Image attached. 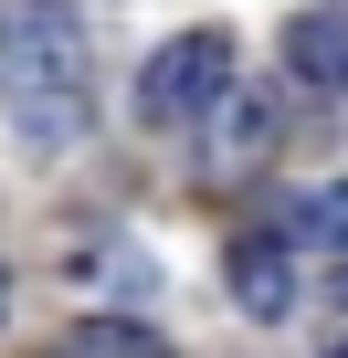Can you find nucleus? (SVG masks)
I'll use <instances>...</instances> for the list:
<instances>
[{"label": "nucleus", "instance_id": "1", "mask_svg": "<svg viewBox=\"0 0 348 358\" xmlns=\"http://www.w3.org/2000/svg\"><path fill=\"white\" fill-rule=\"evenodd\" d=\"M0 74H11V127H22V148L64 158V148L95 127V53H85V32H74L64 0H32V11H22Z\"/></svg>", "mask_w": 348, "mask_h": 358}, {"label": "nucleus", "instance_id": "2", "mask_svg": "<svg viewBox=\"0 0 348 358\" xmlns=\"http://www.w3.org/2000/svg\"><path fill=\"white\" fill-rule=\"evenodd\" d=\"M137 106L158 127H190L211 106H232V32H180V43H158L148 74H137Z\"/></svg>", "mask_w": 348, "mask_h": 358}, {"label": "nucleus", "instance_id": "5", "mask_svg": "<svg viewBox=\"0 0 348 358\" xmlns=\"http://www.w3.org/2000/svg\"><path fill=\"white\" fill-rule=\"evenodd\" d=\"M285 232H295V243H327V253H348V179H327V190H295Z\"/></svg>", "mask_w": 348, "mask_h": 358}, {"label": "nucleus", "instance_id": "8", "mask_svg": "<svg viewBox=\"0 0 348 358\" xmlns=\"http://www.w3.org/2000/svg\"><path fill=\"white\" fill-rule=\"evenodd\" d=\"M0 316H11V274H0Z\"/></svg>", "mask_w": 348, "mask_h": 358}, {"label": "nucleus", "instance_id": "4", "mask_svg": "<svg viewBox=\"0 0 348 358\" xmlns=\"http://www.w3.org/2000/svg\"><path fill=\"white\" fill-rule=\"evenodd\" d=\"M285 64H295L306 85L348 95V11H306V22H285Z\"/></svg>", "mask_w": 348, "mask_h": 358}, {"label": "nucleus", "instance_id": "10", "mask_svg": "<svg viewBox=\"0 0 348 358\" xmlns=\"http://www.w3.org/2000/svg\"><path fill=\"white\" fill-rule=\"evenodd\" d=\"M0 53H11V32H0Z\"/></svg>", "mask_w": 348, "mask_h": 358}, {"label": "nucleus", "instance_id": "3", "mask_svg": "<svg viewBox=\"0 0 348 358\" xmlns=\"http://www.w3.org/2000/svg\"><path fill=\"white\" fill-rule=\"evenodd\" d=\"M222 274H232V306H243V316H264V327L295 306V253H285V232H243Z\"/></svg>", "mask_w": 348, "mask_h": 358}, {"label": "nucleus", "instance_id": "9", "mask_svg": "<svg viewBox=\"0 0 348 358\" xmlns=\"http://www.w3.org/2000/svg\"><path fill=\"white\" fill-rule=\"evenodd\" d=\"M327 358H348V337H337V348H327Z\"/></svg>", "mask_w": 348, "mask_h": 358}, {"label": "nucleus", "instance_id": "7", "mask_svg": "<svg viewBox=\"0 0 348 358\" xmlns=\"http://www.w3.org/2000/svg\"><path fill=\"white\" fill-rule=\"evenodd\" d=\"M74 358H169V348H158L148 327H116V316H95V327L74 337Z\"/></svg>", "mask_w": 348, "mask_h": 358}, {"label": "nucleus", "instance_id": "6", "mask_svg": "<svg viewBox=\"0 0 348 358\" xmlns=\"http://www.w3.org/2000/svg\"><path fill=\"white\" fill-rule=\"evenodd\" d=\"M264 137H274V106H264V95H232V106H222L211 158H222V169H243V158H264Z\"/></svg>", "mask_w": 348, "mask_h": 358}]
</instances>
